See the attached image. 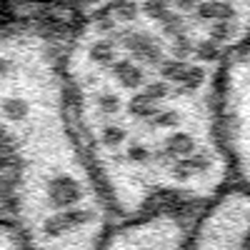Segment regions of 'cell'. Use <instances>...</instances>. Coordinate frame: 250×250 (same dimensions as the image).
Instances as JSON below:
<instances>
[{"instance_id":"cell-1","label":"cell","mask_w":250,"mask_h":250,"mask_svg":"<svg viewBox=\"0 0 250 250\" xmlns=\"http://www.w3.org/2000/svg\"><path fill=\"white\" fill-rule=\"evenodd\" d=\"M218 73L165 50L118 3L68 33L75 123L118 220L158 208L195 213L233 185Z\"/></svg>"},{"instance_id":"cell-7","label":"cell","mask_w":250,"mask_h":250,"mask_svg":"<svg viewBox=\"0 0 250 250\" xmlns=\"http://www.w3.org/2000/svg\"><path fill=\"white\" fill-rule=\"evenodd\" d=\"M0 223H10V180L3 155H0Z\"/></svg>"},{"instance_id":"cell-5","label":"cell","mask_w":250,"mask_h":250,"mask_svg":"<svg viewBox=\"0 0 250 250\" xmlns=\"http://www.w3.org/2000/svg\"><path fill=\"white\" fill-rule=\"evenodd\" d=\"M185 250H250V193L230 185L195 210Z\"/></svg>"},{"instance_id":"cell-2","label":"cell","mask_w":250,"mask_h":250,"mask_svg":"<svg viewBox=\"0 0 250 250\" xmlns=\"http://www.w3.org/2000/svg\"><path fill=\"white\" fill-rule=\"evenodd\" d=\"M65 38L33 20L0 23V155L25 250H100L118 223L75 123Z\"/></svg>"},{"instance_id":"cell-9","label":"cell","mask_w":250,"mask_h":250,"mask_svg":"<svg viewBox=\"0 0 250 250\" xmlns=\"http://www.w3.org/2000/svg\"><path fill=\"white\" fill-rule=\"evenodd\" d=\"M60 3H93V0H60ZM108 5H110V0H108Z\"/></svg>"},{"instance_id":"cell-8","label":"cell","mask_w":250,"mask_h":250,"mask_svg":"<svg viewBox=\"0 0 250 250\" xmlns=\"http://www.w3.org/2000/svg\"><path fill=\"white\" fill-rule=\"evenodd\" d=\"M0 250H25L23 240L10 223H0Z\"/></svg>"},{"instance_id":"cell-4","label":"cell","mask_w":250,"mask_h":250,"mask_svg":"<svg viewBox=\"0 0 250 250\" xmlns=\"http://www.w3.org/2000/svg\"><path fill=\"white\" fill-rule=\"evenodd\" d=\"M218 115L233 185L250 193V45L218 73Z\"/></svg>"},{"instance_id":"cell-3","label":"cell","mask_w":250,"mask_h":250,"mask_svg":"<svg viewBox=\"0 0 250 250\" xmlns=\"http://www.w3.org/2000/svg\"><path fill=\"white\" fill-rule=\"evenodd\" d=\"M155 43L220 70L250 45V0H115Z\"/></svg>"},{"instance_id":"cell-6","label":"cell","mask_w":250,"mask_h":250,"mask_svg":"<svg viewBox=\"0 0 250 250\" xmlns=\"http://www.w3.org/2000/svg\"><path fill=\"white\" fill-rule=\"evenodd\" d=\"M193 215L180 208H158L118 220L100 250H185Z\"/></svg>"}]
</instances>
